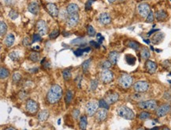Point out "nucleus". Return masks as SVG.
I'll return each instance as SVG.
<instances>
[{
	"instance_id": "1",
	"label": "nucleus",
	"mask_w": 171,
	"mask_h": 130,
	"mask_svg": "<svg viewBox=\"0 0 171 130\" xmlns=\"http://www.w3.org/2000/svg\"><path fill=\"white\" fill-rule=\"evenodd\" d=\"M62 96V89L59 85L54 84L47 94V101L51 104L57 103Z\"/></svg>"
},
{
	"instance_id": "2",
	"label": "nucleus",
	"mask_w": 171,
	"mask_h": 130,
	"mask_svg": "<svg viewBox=\"0 0 171 130\" xmlns=\"http://www.w3.org/2000/svg\"><path fill=\"white\" fill-rule=\"evenodd\" d=\"M117 113L118 116H120L122 118H125L126 120H132L134 119L135 114L132 110L125 106H122L118 108Z\"/></svg>"
},
{
	"instance_id": "3",
	"label": "nucleus",
	"mask_w": 171,
	"mask_h": 130,
	"mask_svg": "<svg viewBox=\"0 0 171 130\" xmlns=\"http://www.w3.org/2000/svg\"><path fill=\"white\" fill-rule=\"evenodd\" d=\"M138 107L143 110H155L157 109V102L153 99L142 101L138 103Z\"/></svg>"
},
{
	"instance_id": "4",
	"label": "nucleus",
	"mask_w": 171,
	"mask_h": 130,
	"mask_svg": "<svg viewBox=\"0 0 171 130\" xmlns=\"http://www.w3.org/2000/svg\"><path fill=\"white\" fill-rule=\"evenodd\" d=\"M118 84L123 89H128L132 84V77L129 74H122L118 79Z\"/></svg>"
},
{
	"instance_id": "5",
	"label": "nucleus",
	"mask_w": 171,
	"mask_h": 130,
	"mask_svg": "<svg viewBox=\"0 0 171 130\" xmlns=\"http://www.w3.org/2000/svg\"><path fill=\"white\" fill-rule=\"evenodd\" d=\"M99 107V103H97L95 100L88 102L86 105V113L88 114V116H93L96 112Z\"/></svg>"
},
{
	"instance_id": "6",
	"label": "nucleus",
	"mask_w": 171,
	"mask_h": 130,
	"mask_svg": "<svg viewBox=\"0 0 171 130\" xmlns=\"http://www.w3.org/2000/svg\"><path fill=\"white\" fill-rule=\"evenodd\" d=\"M171 110V106L170 104L166 103L163 105H161L160 107H158L156 110V115L159 117L166 116L169 112Z\"/></svg>"
},
{
	"instance_id": "7",
	"label": "nucleus",
	"mask_w": 171,
	"mask_h": 130,
	"mask_svg": "<svg viewBox=\"0 0 171 130\" xmlns=\"http://www.w3.org/2000/svg\"><path fill=\"white\" fill-rule=\"evenodd\" d=\"M133 88H134L135 91L138 93L139 92H145V91H148V88H149V84L146 81H140L134 84Z\"/></svg>"
},
{
	"instance_id": "8",
	"label": "nucleus",
	"mask_w": 171,
	"mask_h": 130,
	"mask_svg": "<svg viewBox=\"0 0 171 130\" xmlns=\"http://www.w3.org/2000/svg\"><path fill=\"white\" fill-rule=\"evenodd\" d=\"M138 13L142 18H147L151 12L150 6L147 3H140L137 7Z\"/></svg>"
},
{
	"instance_id": "9",
	"label": "nucleus",
	"mask_w": 171,
	"mask_h": 130,
	"mask_svg": "<svg viewBox=\"0 0 171 130\" xmlns=\"http://www.w3.org/2000/svg\"><path fill=\"white\" fill-rule=\"evenodd\" d=\"M25 108L29 113L35 114L38 110L39 107H38V104H37V103L36 101H34L32 99H28L27 102H26Z\"/></svg>"
},
{
	"instance_id": "10",
	"label": "nucleus",
	"mask_w": 171,
	"mask_h": 130,
	"mask_svg": "<svg viewBox=\"0 0 171 130\" xmlns=\"http://www.w3.org/2000/svg\"><path fill=\"white\" fill-rule=\"evenodd\" d=\"M114 79V74L109 70H103L101 73V80L103 83L108 84Z\"/></svg>"
},
{
	"instance_id": "11",
	"label": "nucleus",
	"mask_w": 171,
	"mask_h": 130,
	"mask_svg": "<svg viewBox=\"0 0 171 130\" xmlns=\"http://www.w3.org/2000/svg\"><path fill=\"white\" fill-rule=\"evenodd\" d=\"M37 31L40 36H44L47 32V25L46 22L43 20H40L37 23Z\"/></svg>"
},
{
	"instance_id": "12",
	"label": "nucleus",
	"mask_w": 171,
	"mask_h": 130,
	"mask_svg": "<svg viewBox=\"0 0 171 130\" xmlns=\"http://www.w3.org/2000/svg\"><path fill=\"white\" fill-rule=\"evenodd\" d=\"M157 64H156L155 62L153 61H151V60H148L145 63V68L147 72L151 74H153L155 73L157 70Z\"/></svg>"
},
{
	"instance_id": "13",
	"label": "nucleus",
	"mask_w": 171,
	"mask_h": 130,
	"mask_svg": "<svg viewBox=\"0 0 171 130\" xmlns=\"http://www.w3.org/2000/svg\"><path fill=\"white\" fill-rule=\"evenodd\" d=\"M78 21H79V15H78V13H76V14L69 16L66 24H67V26H69L70 28H73L77 25Z\"/></svg>"
},
{
	"instance_id": "14",
	"label": "nucleus",
	"mask_w": 171,
	"mask_h": 130,
	"mask_svg": "<svg viewBox=\"0 0 171 130\" xmlns=\"http://www.w3.org/2000/svg\"><path fill=\"white\" fill-rule=\"evenodd\" d=\"M47 10L50 15L53 17V18H56L58 15V9L57 6L54 4V3H48L47 5Z\"/></svg>"
},
{
	"instance_id": "15",
	"label": "nucleus",
	"mask_w": 171,
	"mask_h": 130,
	"mask_svg": "<svg viewBox=\"0 0 171 130\" xmlns=\"http://www.w3.org/2000/svg\"><path fill=\"white\" fill-rule=\"evenodd\" d=\"M99 21L102 25H108L111 22V18L110 16L109 13H102L99 17Z\"/></svg>"
},
{
	"instance_id": "16",
	"label": "nucleus",
	"mask_w": 171,
	"mask_h": 130,
	"mask_svg": "<svg viewBox=\"0 0 171 130\" xmlns=\"http://www.w3.org/2000/svg\"><path fill=\"white\" fill-rule=\"evenodd\" d=\"M164 37H165V35H164L163 32H156L155 33V35L153 36L152 38H151V42H152L154 44H159L160 43L163 42V40L164 39Z\"/></svg>"
},
{
	"instance_id": "17",
	"label": "nucleus",
	"mask_w": 171,
	"mask_h": 130,
	"mask_svg": "<svg viewBox=\"0 0 171 130\" xmlns=\"http://www.w3.org/2000/svg\"><path fill=\"white\" fill-rule=\"evenodd\" d=\"M66 11L69 15H73L78 13L79 11V6L76 3H70L66 8Z\"/></svg>"
},
{
	"instance_id": "18",
	"label": "nucleus",
	"mask_w": 171,
	"mask_h": 130,
	"mask_svg": "<svg viewBox=\"0 0 171 130\" xmlns=\"http://www.w3.org/2000/svg\"><path fill=\"white\" fill-rule=\"evenodd\" d=\"M118 99H119V95L116 92H113V93L108 95L105 100L107 102L108 104H113L114 103H116L118 100Z\"/></svg>"
},
{
	"instance_id": "19",
	"label": "nucleus",
	"mask_w": 171,
	"mask_h": 130,
	"mask_svg": "<svg viewBox=\"0 0 171 130\" xmlns=\"http://www.w3.org/2000/svg\"><path fill=\"white\" fill-rule=\"evenodd\" d=\"M107 115H108L107 110L106 109H103L102 108L101 110H99L96 113V119L99 121V122H103L107 117Z\"/></svg>"
},
{
	"instance_id": "20",
	"label": "nucleus",
	"mask_w": 171,
	"mask_h": 130,
	"mask_svg": "<svg viewBox=\"0 0 171 130\" xmlns=\"http://www.w3.org/2000/svg\"><path fill=\"white\" fill-rule=\"evenodd\" d=\"M39 7L37 2H32L28 6V11L32 14H37L39 13Z\"/></svg>"
},
{
	"instance_id": "21",
	"label": "nucleus",
	"mask_w": 171,
	"mask_h": 130,
	"mask_svg": "<svg viewBox=\"0 0 171 130\" xmlns=\"http://www.w3.org/2000/svg\"><path fill=\"white\" fill-rule=\"evenodd\" d=\"M14 40H15V37H14V35L12 33H10V34H8L7 36L6 37L5 41H4V43H5V45L6 46V47H10L13 44Z\"/></svg>"
},
{
	"instance_id": "22",
	"label": "nucleus",
	"mask_w": 171,
	"mask_h": 130,
	"mask_svg": "<svg viewBox=\"0 0 171 130\" xmlns=\"http://www.w3.org/2000/svg\"><path fill=\"white\" fill-rule=\"evenodd\" d=\"M167 16H168L167 13L165 11H163V10L157 11L156 13V18L158 21H164L167 18Z\"/></svg>"
},
{
	"instance_id": "23",
	"label": "nucleus",
	"mask_w": 171,
	"mask_h": 130,
	"mask_svg": "<svg viewBox=\"0 0 171 130\" xmlns=\"http://www.w3.org/2000/svg\"><path fill=\"white\" fill-rule=\"evenodd\" d=\"M48 117H49V112H48L47 110H42L37 115V118H38L39 122H44V121H46L48 118Z\"/></svg>"
},
{
	"instance_id": "24",
	"label": "nucleus",
	"mask_w": 171,
	"mask_h": 130,
	"mask_svg": "<svg viewBox=\"0 0 171 130\" xmlns=\"http://www.w3.org/2000/svg\"><path fill=\"white\" fill-rule=\"evenodd\" d=\"M119 58V54L117 51H111L109 54V61L111 63V64L115 65L118 62V59Z\"/></svg>"
},
{
	"instance_id": "25",
	"label": "nucleus",
	"mask_w": 171,
	"mask_h": 130,
	"mask_svg": "<svg viewBox=\"0 0 171 130\" xmlns=\"http://www.w3.org/2000/svg\"><path fill=\"white\" fill-rule=\"evenodd\" d=\"M87 125H88V118H87V116L83 115L80 118V128L81 130H86Z\"/></svg>"
},
{
	"instance_id": "26",
	"label": "nucleus",
	"mask_w": 171,
	"mask_h": 130,
	"mask_svg": "<svg viewBox=\"0 0 171 130\" xmlns=\"http://www.w3.org/2000/svg\"><path fill=\"white\" fill-rule=\"evenodd\" d=\"M150 51L147 47H143L140 51V56L141 58L144 60H148L150 58Z\"/></svg>"
},
{
	"instance_id": "27",
	"label": "nucleus",
	"mask_w": 171,
	"mask_h": 130,
	"mask_svg": "<svg viewBox=\"0 0 171 130\" xmlns=\"http://www.w3.org/2000/svg\"><path fill=\"white\" fill-rule=\"evenodd\" d=\"M126 45H127V47H130V48H132L133 50H136V51L140 49V44L137 43V42L134 41V40H129L126 43Z\"/></svg>"
},
{
	"instance_id": "28",
	"label": "nucleus",
	"mask_w": 171,
	"mask_h": 130,
	"mask_svg": "<svg viewBox=\"0 0 171 130\" xmlns=\"http://www.w3.org/2000/svg\"><path fill=\"white\" fill-rule=\"evenodd\" d=\"M7 31V25L3 21H0V33H1V37H3V35H5Z\"/></svg>"
},
{
	"instance_id": "29",
	"label": "nucleus",
	"mask_w": 171,
	"mask_h": 130,
	"mask_svg": "<svg viewBox=\"0 0 171 130\" xmlns=\"http://www.w3.org/2000/svg\"><path fill=\"white\" fill-rule=\"evenodd\" d=\"M29 59L32 61L33 63H37L39 60V55L37 52H32L29 55Z\"/></svg>"
},
{
	"instance_id": "30",
	"label": "nucleus",
	"mask_w": 171,
	"mask_h": 130,
	"mask_svg": "<svg viewBox=\"0 0 171 130\" xmlns=\"http://www.w3.org/2000/svg\"><path fill=\"white\" fill-rule=\"evenodd\" d=\"M125 60H126V62H127L128 64L130 65H134L135 63H136V58L131 55H126V56H125Z\"/></svg>"
},
{
	"instance_id": "31",
	"label": "nucleus",
	"mask_w": 171,
	"mask_h": 130,
	"mask_svg": "<svg viewBox=\"0 0 171 130\" xmlns=\"http://www.w3.org/2000/svg\"><path fill=\"white\" fill-rule=\"evenodd\" d=\"M9 77V71L6 68L1 67L0 69V77L1 79H6Z\"/></svg>"
},
{
	"instance_id": "32",
	"label": "nucleus",
	"mask_w": 171,
	"mask_h": 130,
	"mask_svg": "<svg viewBox=\"0 0 171 130\" xmlns=\"http://www.w3.org/2000/svg\"><path fill=\"white\" fill-rule=\"evenodd\" d=\"M73 92L70 91V90H69V91L66 92V94H65V103L66 104H70V102L72 101V99H73Z\"/></svg>"
},
{
	"instance_id": "33",
	"label": "nucleus",
	"mask_w": 171,
	"mask_h": 130,
	"mask_svg": "<svg viewBox=\"0 0 171 130\" xmlns=\"http://www.w3.org/2000/svg\"><path fill=\"white\" fill-rule=\"evenodd\" d=\"M99 107L103 109L108 110L109 109V104L107 103V102L105 99H100L99 101Z\"/></svg>"
},
{
	"instance_id": "34",
	"label": "nucleus",
	"mask_w": 171,
	"mask_h": 130,
	"mask_svg": "<svg viewBox=\"0 0 171 130\" xmlns=\"http://www.w3.org/2000/svg\"><path fill=\"white\" fill-rule=\"evenodd\" d=\"M90 64H91V59H88L84 62L83 64H82V69H83L84 73H86L88 70Z\"/></svg>"
},
{
	"instance_id": "35",
	"label": "nucleus",
	"mask_w": 171,
	"mask_h": 130,
	"mask_svg": "<svg viewBox=\"0 0 171 130\" xmlns=\"http://www.w3.org/2000/svg\"><path fill=\"white\" fill-rule=\"evenodd\" d=\"M9 57L11 58V59L12 61H17V60L19 59V54L18 52L17 51H12L10 53V55H9Z\"/></svg>"
},
{
	"instance_id": "36",
	"label": "nucleus",
	"mask_w": 171,
	"mask_h": 130,
	"mask_svg": "<svg viewBox=\"0 0 171 130\" xmlns=\"http://www.w3.org/2000/svg\"><path fill=\"white\" fill-rule=\"evenodd\" d=\"M13 83H18L19 81L21 80V75L19 73H14L12 77Z\"/></svg>"
},
{
	"instance_id": "37",
	"label": "nucleus",
	"mask_w": 171,
	"mask_h": 130,
	"mask_svg": "<svg viewBox=\"0 0 171 130\" xmlns=\"http://www.w3.org/2000/svg\"><path fill=\"white\" fill-rule=\"evenodd\" d=\"M150 116H151L150 114H149L148 112L143 111L140 113V115H139V118L141 120H146V119H148V118H149Z\"/></svg>"
},
{
	"instance_id": "38",
	"label": "nucleus",
	"mask_w": 171,
	"mask_h": 130,
	"mask_svg": "<svg viewBox=\"0 0 171 130\" xmlns=\"http://www.w3.org/2000/svg\"><path fill=\"white\" fill-rule=\"evenodd\" d=\"M163 66L166 70L169 72H171V62L169 60H166L163 63Z\"/></svg>"
},
{
	"instance_id": "39",
	"label": "nucleus",
	"mask_w": 171,
	"mask_h": 130,
	"mask_svg": "<svg viewBox=\"0 0 171 130\" xmlns=\"http://www.w3.org/2000/svg\"><path fill=\"white\" fill-rule=\"evenodd\" d=\"M154 19H155V15H154L152 11H151V12L149 13L148 17L146 18V22H148V23H152L153 21H154Z\"/></svg>"
},
{
	"instance_id": "40",
	"label": "nucleus",
	"mask_w": 171,
	"mask_h": 130,
	"mask_svg": "<svg viewBox=\"0 0 171 130\" xmlns=\"http://www.w3.org/2000/svg\"><path fill=\"white\" fill-rule=\"evenodd\" d=\"M62 75H63V77H64L65 81H69L71 78V73H70V71L69 70H65L63 71Z\"/></svg>"
},
{
	"instance_id": "41",
	"label": "nucleus",
	"mask_w": 171,
	"mask_h": 130,
	"mask_svg": "<svg viewBox=\"0 0 171 130\" xmlns=\"http://www.w3.org/2000/svg\"><path fill=\"white\" fill-rule=\"evenodd\" d=\"M88 33L89 35V37H95L96 36V30L93 28V26L88 25Z\"/></svg>"
},
{
	"instance_id": "42",
	"label": "nucleus",
	"mask_w": 171,
	"mask_h": 130,
	"mask_svg": "<svg viewBox=\"0 0 171 130\" xmlns=\"http://www.w3.org/2000/svg\"><path fill=\"white\" fill-rule=\"evenodd\" d=\"M90 51V48L88 47V48H87V49H78L75 52H74V54H75L77 56H81V55H83V53H84V52H87V51Z\"/></svg>"
},
{
	"instance_id": "43",
	"label": "nucleus",
	"mask_w": 171,
	"mask_h": 130,
	"mask_svg": "<svg viewBox=\"0 0 171 130\" xmlns=\"http://www.w3.org/2000/svg\"><path fill=\"white\" fill-rule=\"evenodd\" d=\"M98 84V81H96V80H93V81H91L90 82V89H91V91H95L97 89Z\"/></svg>"
},
{
	"instance_id": "44",
	"label": "nucleus",
	"mask_w": 171,
	"mask_h": 130,
	"mask_svg": "<svg viewBox=\"0 0 171 130\" xmlns=\"http://www.w3.org/2000/svg\"><path fill=\"white\" fill-rule=\"evenodd\" d=\"M9 17H10L11 19L15 20L16 18H18V13L16 12L15 11H10V13H9Z\"/></svg>"
},
{
	"instance_id": "45",
	"label": "nucleus",
	"mask_w": 171,
	"mask_h": 130,
	"mask_svg": "<svg viewBox=\"0 0 171 130\" xmlns=\"http://www.w3.org/2000/svg\"><path fill=\"white\" fill-rule=\"evenodd\" d=\"M58 35H59V32H58V30H54V31H52L49 34L50 39H55L56 37H58Z\"/></svg>"
},
{
	"instance_id": "46",
	"label": "nucleus",
	"mask_w": 171,
	"mask_h": 130,
	"mask_svg": "<svg viewBox=\"0 0 171 130\" xmlns=\"http://www.w3.org/2000/svg\"><path fill=\"white\" fill-rule=\"evenodd\" d=\"M111 63L110 62V61H105L102 64V68L103 69V70H108L110 66H111Z\"/></svg>"
},
{
	"instance_id": "47",
	"label": "nucleus",
	"mask_w": 171,
	"mask_h": 130,
	"mask_svg": "<svg viewBox=\"0 0 171 130\" xmlns=\"http://www.w3.org/2000/svg\"><path fill=\"white\" fill-rule=\"evenodd\" d=\"M41 40V36L39 34H34L32 37V41L33 42H39Z\"/></svg>"
},
{
	"instance_id": "48",
	"label": "nucleus",
	"mask_w": 171,
	"mask_h": 130,
	"mask_svg": "<svg viewBox=\"0 0 171 130\" xmlns=\"http://www.w3.org/2000/svg\"><path fill=\"white\" fill-rule=\"evenodd\" d=\"M22 44H23L24 46L25 47H28L29 44H30V42H29V37H25L23 39V41H22Z\"/></svg>"
},
{
	"instance_id": "49",
	"label": "nucleus",
	"mask_w": 171,
	"mask_h": 130,
	"mask_svg": "<svg viewBox=\"0 0 171 130\" xmlns=\"http://www.w3.org/2000/svg\"><path fill=\"white\" fill-rule=\"evenodd\" d=\"M72 115H73V116L74 117V118L77 119V118L80 116V110L77 109L74 110L73 111V113H72Z\"/></svg>"
},
{
	"instance_id": "50",
	"label": "nucleus",
	"mask_w": 171,
	"mask_h": 130,
	"mask_svg": "<svg viewBox=\"0 0 171 130\" xmlns=\"http://www.w3.org/2000/svg\"><path fill=\"white\" fill-rule=\"evenodd\" d=\"M4 2L6 5L8 6H11L13 5L14 3H15V0H4Z\"/></svg>"
},
{
	"instance_id": "51",
	"label": "nucleus",
	"mask_w": 171,
	"mask_h": 130,
	"mask_svg": "<svg viewBox=\"0 0 171 130\" xmlns=\"http://www.w3.org/2000/svg\"><path fill=\"white\" fill-rule=\"evenodd\" d=\"M91 0H88V3H86V5H85V10L86 11H88V10H90L91 9Z\"/></svg>"
},
{
	"instance_id": "52",
	"label": "nucleus",
	"mask_w": 171,
	"mask_h": 130,
	"mask_svg": "<svg viewBox=\"0 0 171 130\" xmlns=\"http://www.w3.org/2000/svg\"><path fill=\"white\" fill-rule=\"evenodd\" d=\"M90 44L92 45L95 48H99V44L98 43H96L95 41H91L90 42Z\"/></svg>"
},
{
	"instance_id": "53",
	"label": "nucleus",
	"mask_w": 171,
	"mask_h": 130,
	"mask_svg": "<svg viewBox=\"0 0 171 130\" xmlns=\"http://www.w3.org/2000/svg\"><path fill=\"white\" fill-rule=\"evenodd\" d=\"M97 38H98V39L99 40V43H102V42L103 41L104 39L103 37L100 33H99L98 35H97Z\"/></svg>"
},
{
	"instance_id": "54",
	"label": "nucleus",
	"mask_w": 171,
	"mask_h": 130,
	"mask_svg": "<svg viewBox=\"0 0 171 130\" xmlns=\"http://www.w3.org/2000/svg\"><path fill=\"white\" fill-rule=\"evenodd\" d=\"M5 130H17V129L13 127H9V128H7V129H6Z\"/></svg>"
},
{
	"instance_id": "55",
	"label": "nucleus",
	"mask_w": 171,
	"mask_h": 130,
	"mask_svg": "<svg viewBox=\"0 0 171 130\" xmlns=\"http://www.w3.org/2000/svg\"><path fill=\"white\" fill-rule=\"evenodd\" d=\"M150 130H159V128L158 127H154L152 129H151Z\"/></svg>"
},
{
	"instance_id": "56",
	"label": "nucleus",
	"mask_w": 171,
	"mask_h": 130,
	"mask_svg": "<svg viewBox=\"0 0 171 130\" xmlns=\"http://www.w3.org/2000/svg\"><path fill=\"white\" fill-rule=\"evenodd\" d=\"M108 2H109L110 3H113L114 2H115V0H108Z\"/></svg>"
},
{
	"instance_id": "57",
	"label": "nucleus",
	"mask_w": 171,
	"mask_h": 130,
	"mask_svg": "<svg viewBox=\"0 0 171 130\" xmlns=\"http://www.w3.org/2000/svg\"><path fill=\"white\" fill-rule=\"evenodd\" d=\"M163 130H170V129H169V128L166 127V128H164V129H163Z\"/></svg>"
},
{
	"instance_id": "58",
	"label": "nucleus",
	"mask_w": 171,
	"mask_h": 130,
	"mask_svg": "<svg viewBox=\"0 0 171 130\" xmlns=\"http://www.w3.org/2000/svg\"><path fill=\"white\" fill-rule=\"evenodd\" d=\"M137 130H145L144 129H143V128H140V129H138Z\"/></svg>"
}]
</instances>
